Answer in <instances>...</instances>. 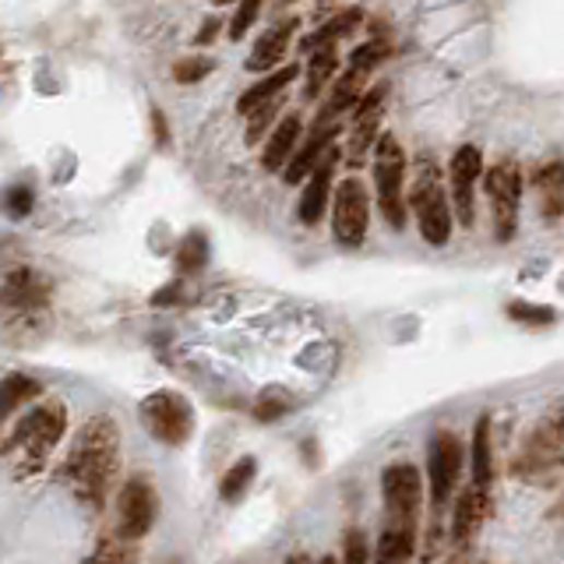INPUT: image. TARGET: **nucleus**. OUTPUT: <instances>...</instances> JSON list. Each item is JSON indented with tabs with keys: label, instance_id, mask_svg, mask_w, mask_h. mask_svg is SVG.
<instances>
[{
	"label": "nucleus",
	"instance_id": "12",
	"mask_svg": "<svg viewBox=\"0 0 564 564\" xmlns=\"http://www.w3.org/2000/svg\"><path fill=\"white\" fill-rule=\"evenodd\" d=\"M483 174V152L477 145H462L456 155H451L448 177H451V209H456L459 226H473L477 223V198L473 187Z\"/></svg>",
	"mask_w": 564,
	"mask_h": 564
},
{
	"label": "nucleus",
	"instance_id": "8",
	"mask_svg": "<svg viewBox=\"0 0 564 564\" xmlns=\"http://www.w3.org/2000/svg\"><path fill=\"white\" fill-rule=\"evenodd\" d=\"M371 226V198L360 177H346L332 198V237L342 247H360Z\"/></svg>",
	"mask_w": 564,
	"mask_h": 564
},
{
	"label": "nucleus",
	"instance_id": "27",
	"mask_svg": "<svg viewBox=\"0 0 564 564\" xmlns=\"http://www.w3.org/2000/svg\"><path fill=\"white\" fill-rule=\"evenodd\" d=\"M255 477H258V462L255 459H240L233 469H226L219 494H223V501H240L250 483H255Z\"/></svg>",
	"mask_w": 564,
	"mask_h": 564
},
{
	"label": "nucleus",
	"instance_id": "32",
	"mask_svg": "<svg viewBox=\"0 0 564 564\" xmlns=\"http://www.w3.org/2000/svg\"><path fill=\"white\" fill-rule=\"evenodd\" d=\"M261 4H265V0H240V8H237V14H233V22H230V39L233 43H240L250 33V25H255L258 14H261Z\"/></svg>",
	"mask_w": 564,
	"mask_h": 564
},
{
	"label": "nucleus",
	"instance_id": "4",
	"mask_svg": "<svg viewBox=\"0 0 564 564\" xmlns=\"http://www.w3.org/2000/svg\"><path fill=\"white\" fill-rule=\"evenodd\" d=\"M410 209L416 215V226H420V237L442 247L451 237V205H448V195H445V184L442 174H437L434 163H423L420 174L410 187Z\"/></svg>",
	"mask_w": 564,
	"mask_h": 564
},
{
	"label": "nucleus",
	"instance_id": "42",
	"mask_svg": "<svg viewBox=\"0 0 564 564\" xmlns=\"http://www.w3.org/2000/svg\"><path fill=\"white\" fill-rule=\"evenodd\" d=\"M212 4H215V8H226V4H233V0H212Z\"/></svg>",
	"mask_w": 564,
	"mask_h": 564
},
{
	"label": "nucleus",
	"instance_id": "24",
	"mask_svg": "<svg viewBox=\"0 0 564 564\" xmlns=\"http://www.w3.org/2000/svg\"><path fill=\"white\" fill-rule=\"evenodd\" d=\"M339 71V46L336 43H328L321 46V50L315 54H307V85H304V96L307 99H318L325 85L332 82Z\"/></svg>",
	"mask_w": 564,
	"mask_h": 564
},
{
	"label": "nucleus",
	"instance_id": "18",
	"mask_svg": "<svg viewBox=\"0 0 564 564\" xmlns=\"http://www.w3.org/2000/svg\"><path fill=\"white\" fill-rule=\"evenodd\" d=\"M491 515V494L483 487H469L456 501V515H451V540L466 547L473 540V532L483 526V519Z\"/></svg>",
	"mask_w": 564,
	"mask_h": 564
},
{
	"label": "nucleus",
	"instance_id": "7",
	"mask_svg": "<svg viewBox=\"0 0 564 564\" xmlns=\"http://www.w3.org/2000/svg\"><path fill=\"white\" fill-rule=\"evenodd\" d=\"M141 420H145V427L152 431L155 442L163 445H184L191 442L195 434V410L191 402H187L180 391H152V396L141 402Z\"/></svg>",
	"mask_w": 564,
	"mask_h": 564
},
{
	"label": "nucleus",
	"instance_id": "2",
	"mask_svg": "<svg viewBox=\"0 0 564 564\" xmlns=\"http://www.w3.org/2000/svg\"><path fill=\"white\" fill-rule=\"evenodd\" d=\"M68 431V410L64 402H39L33 413H28L19 431H14L4 442V456H14V477H33L46 466L50 451L57 448V442Z\"/></svg>",
	"mask_w": 564,
	"mask_h": 564
},
{
	"label": "nucleus",
	"instance_id": "22",
	"mask_svg": "<svg viewBox=\"0 0 564 564\" xmlns=\"http://www.w3.org/2000/svg\"><path fill=\"white\" fill-rule=\"evenodd\" d=\"M360 25H364V11H360V8H346V11H339L332 22H325L318 33H310L301 43V50L304 54H315V50H321V46H328V43L339 46V39H350Z\"/></svg>",
	"mask_w": 564,
	"mask_h": 564
},
{
	"label": "nucleus",
	"instance_id": "40",
	"mask_svg": "<svg viewBox=\"0 0 564 564\" xmlns=\"http://www.w3.org/2000/svg\"><path fill=\"white\" fill-rule=\"evenodd\" d=\"M177 301H180V282L166 286L163 293H155V307H166V304H177Z\"/></svg>",
	"mask_w": 564,
	"mask_h": 564
},
{
	"label": "nucleus",
	"instance_id": "38",
	"mask_svg": "<svg viewBox=\"0 0 564 564\" xmlns=\"http://www.w3.org/2000/svg\"><path fill=\"white\" fill-rule=\"evenodd\" d=\"M152 128H155V145L166 149L169 145V128H166V117L160 114V109H152Z\"/></svg>",
	"mask_w": 564,
	"mask_h": 564
},
{
	"label": "nucleus",
	"instance_id": "26",
	"mask_svg": "<svg viewBox=\"0 0 564 564\" xmlns=\"http://www.w3.org/2000/svg\"><path fill=\"white\" fill-rule=\"evenodd\" d=\"M209 265V237L205 233H187V237L180 240V247H177V269L184 272V275H195V272H201Z\"/></svg>",
	"mask_w": 564,
	"mask_h": 564
},
{
	"label": "nucleus",
	"instance_id": "6",
	"mask_svg": "<svg viewBox=\"0 0 564 564\" xmlns=\"http://www.w3.org/2000/svg\"><path fill=\"white\" fill-rule=\"evenodd\" d=\"M483 187H487L491 201V219H494V237L505 244L519 233V205H522V174L512 160H501L483 174Z\"/></svg>",
	"mask_w": 564,
	"mask_h": 564
},
{
	"label": "nucleus",
	"instance_id": "37",
	"mask_svg": "<svg viewBox=\"0 0 564 564\" xmlns=\"http://www.w3.org/2000/svg\"><path fill=\"white\" fill-rule=\"evenodd\" d=\"M342 564H367V532L364 529L346 532V554H342Z\"/></svg>",
	"mask_w": 564,
	"mask_h": 564
},
{
	"label": "nucleus",
	"instance_id": "1",
	"mask_svg": "<svg viewBox=\"0 0 564 564\" xmlns=\"http://www.w3.org/2000/svg\"><path fill=\"white\" fill-rule=\"evenodd\" d=\"M117 466H120V427L114 416L99 413L78 431L68 459L60 466V477H64V483L82 505L103 508L109 487H114Z\"/></svg>",
	"mask_w": 564,
	"mask_h": 564
},
{
	"label": "nucleus",
	"instance_id": "31",
	"mask_svg": "<svg viewBox=\"0 0 564 564\" xmlns=\"http://www.w3.org/2000/svg\"><path fill=\"white\" fill-rule=\"evenodd\" d=\"M293 410V402H290V396L286 391H279V388H272V391H265V396L255 402V416L258 420H265V423H272V420H279L282 413H290Z\"/></svg>",
	"mask_w": 564,
	"mask_h": 564
},
{
	"label": "nucleus",
	"instance_id": "17",
	"mask_svg": "<svg viewBox=\"0 0 564 564\" xmlns=\"http://www.w3.org/2000/svg\"><path fill=\"white\" fill-rule=\"evenodd\" d=\"M296 28H301V19H286V22L272 25L269 33H265L255 43V50H250L247 71H272V68H279L282 57H286V50H290L293 36H296Z\"/></svg>",
	"mask_w": 564,
	"mask_h": 564
},
{
	"label": "nucleus",
	"instance_id": "28",
	"mask_svg": "<svg viewBox=\"0 0 564 564\" xmlns=\"http://www.w3.org/2000/svg\"><path fill=\"white\" fill-rule=\"evenodd\" d=\"M39 381H33V378H25V374H8L4 378V416H11L14 410H19V406H25V402H33L36 396H39Z\"/></svg>",
	"mask_w": 564,
	"mask_h": 564
},
{
	"label": "nucleus",
	"instance_id": "41",
	"mask_svg": "<svg viewBox=\"0 0 564 564\" xmlns=\"http://www.w3.org/2000/svg\"><path fill=\"white\" fill-rule=\"evenodd\" d=\"M286 564H310V557H307V554H293Z\"/></svg>",
	"mask_w": 564,
	"mask_h": 564
},
{
	"label": "nucleus",
	"instance_id": "45",
	"mask_svg": "<svg viewBox=\"0 0 564 564\" xmlns=\"http://www.w3.org/2000/svg\"><path fill=\"white\" fill-rule=\"evenodd\" d=\"M561 515H564V497H561Z\"/></svg>",
	"mask_w": 564,
	"mask_h": 564
},
{
	"label": "nucleus",
	"instance_id": "30",
	"mask_svg": "<svg viewBox=\"0 0 564 564\" xmlns=\"http://www.w3.org/2000/svg\"><path fill=\"white\" fill-rule=\"evenodd\" d=\"M134 557H138L134 543L114 537V540H103V543L96 547V554H92L89 564H134Z\"/></svg>",
	"mask_w": 564,
	"mask_h": 564
},
{
	"label": "nucleus",
	"instance_id": "29",
	"mask_svg": "<svg viewBox=\"0 0 564 564\" xmlns=\"http://www.w3.org/2000/svg\"><path fill=\"white\" fill-rule=\"evenodd\" d=\"M391 57V43L385 36H374L371 43L356 46V50L350 54V68H364V71H374L378 64H385V60Z\"/></svg>",
	"mask_w": 564,
	"mask_h": 564
},
{
	"label": "nucleus",
	"instance_id": "14",
	"mask_svg": "<svg viewBox=\"0 0 564 564\" xmlns=\"http://www.w3.org/2000/svg\"><path fill=\"white\" fill-rule=\"evenodd\" d=\"M336 138H339V120L318 114L315 124H310L307 141H304L301 149H296L293 163L286 166V174H282V177H286V184H307L310 174H315V169L321 166L325 155L336 149Z\"/></svg>",
	"mask_w": 564,
	"mask_h": 564
},
{
	"label": "nucleus",
	"instance_id": "25",
	"mask_svg": "<svg viewBox=\"0 0 564 564\" xmlns=\"http://www.w3.org/2000/svg\"><path fill=\"white\" fill-rule=\"evenodd\" d=\"M494 480V451H491V416H480L473 427V487L487 491Z\"/></svg>",
	"mask_w": 564,
	"mask_h": 564
},
{
	"label": "nucleus",
	"instance_id": "9",
	"mask_svg": "<svg viewBox=\"0 0 564 564\" xmlns=\"http://www.w3.org/2000/svg\"><path fill=\"white\" fill-rule=\"evenodd\" d=\"M155 515H160V497H155V487L149 480H128L117 494V529L114 537L138 543L145 532L152 529Z\"/></svg>",
	"mask_w": 564,
	"mask_h": 564
},
{
	"label": "nucleus",
	"instance_id": "34",
	"mask_svg": "<svg viewBox=\"0 0 564 564\" xmlns=\"http://www.w3.org/2000/svg\"><path fill=\"white\" fill-rule=\"evenodd\" d=\"M508 315L522 325H551L554 321V307H543V304H526V301H515L508 307Z\"/></svg>",
	"mask_w": 564,
	"mask_h": 564
},
{
	"label": "nucleus",
	"instance_id": "35",
	"mask_svg": "<svg viewBox=\"0 0 564 564\" xmlns=\"http://www.w3.org/2000/svg\"><path fill=\"white\" fill-rule=\"evenodd\" d=\"M279 109H282V99H275V103H269V106H261V109H255V114L247 117V145H255V141H261V134L269 131V124L275 120Z\"/></svg>",
	"mask_w": 564,
	"mask_h": 564
},
{
	"label": "nucleus",
	"instance_id": "44",
	"mask_svg": "<svg viewBox=\"0 0 564 564\" xmlns=\"http://www.w3.org/2000/svg\"><path fill=\"white\" fill-rule=\"evenodd\" d=\"M279 4H296V0H279Z\"/></svg>",
	"mask_w": 564,
	"mask_h": 564
},
{
	"label": "nucleus",
	"instance_id": "23",
	"mask_svg": "<svg viewBox=\"0 0 564 564\" xmlns=\"http://www.w3.org/2000/svg\"><path fill=\"white\" fill-rule=\"evenodd\" d=\"M413 547H416V526L388 522L381 532L378 554H374V564H406L413 557Z\"/></svg>",
	"mask_w": 564,
	"mask_h": 564
},
{
	"label": "nucleus",
	"instance_id": "39",
	"mask_svg": "<svg viewBox=\"0 0 564 564\" xmlns=\"http://www.w3.org/2000/svg\"><path fill=\"white\" fill-rule=\"evenodd\" d=\"M219 28H223V22H219V19H209L205 25H201V33L195 36V46H209V43L219 36Z\"/></svg>",
	"mask_w": 564,
	"mask_h": 564
},
{
	"label": "nucleus",
	"instance_id": "21",
	"mask_svg": "<svg viewBox=\"0 0 564 564\" xmlns=\"http://www.w3.org/2000/svg\"><path fill=\"white\" fill-rule=\"evenodd\" d=\"M532 187H537L543 219H561L564 215V160L543 163L537 174H532Z\"/></svg>",
	"mask_w": 564,
	"mask_h": 564
},
{
	"label": "nucleus",
	"instance_id": "20",
	"mask_svg": "<svg viewBox=\"0 0 564 564\" xmlns=\"http://www.w3.org/2000/svg\"><path fill=\"white\" fill-rule=\"evenodd\" d=\"M296 74H301V68H296V64H286V68L272 71L269 78H265V82L250 85V89L244 92V96L237 99V114L250 117L255 109H261V106H269V103L282 99V92H286V85L296 82Z\"/></svg>",
	"mask_w": 564,
	"mask_h": 564
},
{
	"label": "nucleus",
	"instance_id": "33",
	"mask_svg": "<svg viewBox=\"0 0 564 564\" xmlns=\"http://www.w3.org/2000/svg\"><path fill=\"white\" fill-rule=\"evenodd\" d=\"M212 71V60L209 57H184L174 64V78L180 85H198L201 78Z\"/></svg>",
	"mask_w": 564,
	"mask_h": 564
},
{
	"label": "nucleus",
	"instance_id": "3",
	"mask_svg": "<svg viewBox=\"0 0 564 564\" xmlns=\"http://www.w3.org/2000/svg\"><path fill=\"white\" fill-rule=\"evenodd\" d=\"M561 466H564V406H554V410L529 431L519 459H515V477H522L529 483L551 480Z\"/></svg>",
	"mask_w": 564,
	"mask_h": 564
},
{
	"label": "nucleus",
	"instance_id": "43",
	"mask_svg": "<svg viewBox=\"0 0 564 564\" xmlns=\"http://www.w3.org/2000/svg\"><path fill=\"white\" fill-rule=\"evenodd\" d=\"M318 564H336V557H325V561H318Z\"/></svg>",
	"mask_w": 564,
	"mask_h": 564
},
{
	"label": "nucleus",
	"instance_id": "10",
	"mask_svg": "<svg viewBox=\"0 0 564 564\" xmlns=\"http://www.w3.org/2000/svg\"><path fill=\"white\" fill-rule=\"evenodd\" d=\"M381 494H385L388 522L416 526L420 497H423V480H420V469H416V466H410V462L388 466L385 477H381Z\"/></svg>",
	"mask_w": 564,
	"mask_h": 564
},
{
	"label": "nucleus",
	"instance_id": "5",
	"mask_svg": "<svg viewBox=\"0 0 564 564\" xmlns=\"http://www.w3.org/2000/svg\"><path fill=\"white\" fill-rule=\"evenodd\" d=\"M402 184H406V152L396 134H381L378 149H374V187H378V209L385 215V223L396 233L406 226V205H410L402 195Z\"/></svg>",
	"mask_w": 564,
	"mask_h": 564
},
{
	"label": "nucleus",
	"instance_id": "36",
	"mask_svg": "<svg viewBox=\"0 0 564 564\" xmlns=\"http://www.w3.org/2000/svg\"><path fill=\"white\" fill-rule=\"evenodd\" d=\"M33 201H36V195H33V187H28V184H14V187H8L4 205H8V215H11V219H25L28 212H33Z\"/></svg>",
	"mask_w": 564,
	"mask_h": 564
},
{
	"label": "nucleus",
	"instance_id": "16",
	"mask_svg": "<svg viewBox=\"0 0 564 564\" xmlns=\"http://www.w3.org/2000/svg\"><path fill=\"white\" fill-rule=\"evenodd\" d=\"M336 163H339V149L328 152L325 160H321V166L304 184V195H301V223L304 226H318L325 209H328V198H336L332 195V169H336Z\"/></svg>",
	"mask_w": 564,
	"mask_h": 564
},
{
	"label": "nucleus",
	"instance_id": "15",
	"mask_svg": "<svg viewBox=\"0 0 564 564\" xmlns=\"http://www.w3.org/2000/svg\"><path fill=\"white\" fill-rule=\"evenodd\" d=\"M46 304H50V282H46L39 272L33 269H14L8 272L4 282V307H8V318H33L43 315Z\"/></svg>",
	"mask_w": 564,
	"mask_h": 564
},
{
	"label": "nucleus",
	"instance_id": "11",
	"mask_svg": "<svg viewBox=\"0 0 564 564\" xmlns=\"http://www.w3.org/2000/svg\"><path fill=\"white\" fill-rule=\"evenodd\" d=\"M462 473V442L451 431H437L427 448V477H431V497L434 508H442L451 497V487Z\"/></svg>",
	"mask_w": 564,
	"mask_h": 564
},
{
	"label": "nucleus",
	"instance_id": "19",
	"mask_svg": "<svg viewBox=\"0 0 564 564\" xmlns=\"http://www.w3.org/2000/svg\"><path fill=\"white\" fill-rule=\"evenodd\" d=\"M301 128H304L301 114H286L275 124L269 145L261 152V166L269 169V174H279V169H286L293 163L296 149H301Z\"/></svg>",
	"mask_w": 564,
	"mask_h": 564
},
{
	"label": "nucleus",
	"instance_id": "13",
	"mask_svg": "<svg viewBox=\"0 0 564 564\" xmlns=\"http://www.w3.org/2000/svg\"><path fill=\"white\" fill-rule=\"evenodd\" d=\"M385 99H388V85H374L364 99H360L356 114H353V131H350V149L346 160L350 166H360L367 160V149H378V128H381V114H385Z\"/></svg>",
	"mask_w": 564,
	"mask_h": 564
}]
</instances>
